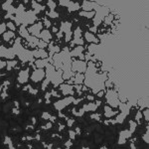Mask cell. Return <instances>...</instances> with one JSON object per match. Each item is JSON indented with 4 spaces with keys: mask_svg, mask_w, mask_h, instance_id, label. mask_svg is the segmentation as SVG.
<instances>
[{
    "mask_svg": "<svg viewBox=\"0 0 149 149\" xmlns=\"http://www.w3.org/2000/svg\"><path fill=\"white\" fill-rule=\"evenodd\" d=\"M105 98H107V105H109L110 107L116 109L119 107L120 105V102H119L118 98V95L115 92L114 90H111V88H109V90L105 92Z\"/></svg>",
    "mask_w": 149,
    "mask_h": 149,
    "instance_id": "obj_1",
    "label": "cell"
},
{
    "mask_svg": "<svg viewBox=\"0 0 149 149\" xmlns=\"http://www.w3.org/2000/svg\"><path fill=\"white\" fill-rule=\"evenodd\" d=\"M86 67L88 64L85 61L81 60H74L72 61V72H76L77 74H84L86 71Z\"/></svg>",
    "mask_w": 149,
    "mask_h": 149,
    "instance_id": "obj_2",
    "label": "cell"
},
{
    "mask_svg": "<svg viewBox=\"0 0 149 149\" xmlns=\"http://www.w3.org/2000/svg\"><path fill=\"white\" fill-rule=\"evenodd\" d=\"M74 97H65L62 100H59L58 102L54 103V107L58 111H61L64 109H66L67 107H69L71 103H74Z\"/></svg>",
    "mask_w": 149,
    "mask_h": 149,
    "instance_id": "obj_3",
    "label": "cell"
},
{
    "mask_svg": "<svg viewBox=\"0 0 149 149\" xmlns=\"http://www.w3.org/2000/svg\"><path fill=\"white\" fill-rule=\"evenodd\" d=\"M73 37L74 40L71 41V47H76V46H84L85 41L83 39V32H81V28H77L76 30L73 32Z\"/></svg>",
    "mask_w": 149,
    "mask_h": 149,
    "instance_id": "obj_4",
    "label": "cell"
},
{
    "mask_svg": "<svg viewBox=\"0 0 149 149\" xmlns=\"http://www.w3.org/2000/svg\"><path fill=\"white\" fill-rule=\"evenodd\" d=\"M46 78V72L44 69H35L30 74V80L33 83H40L43 81Z\"/></svg>",
    "mask_w": 149,
    "mask_h": 149,
    "instance_id": "obj_5",
    "label": "cell"
},
{
    "mask_svg": "<svg viewBox=\"0 0 149 149\" xmlns=\"http://www.w3.org/2000/svg\"><path fill=\"white\" fill-rule=\"evenodd\" d=\"M63 71L62 70H56L55 73L52 74V77L50 78V81H51V84L54 86H59L60 85L64 83V80H63Z\"/></svg>",
    "mask_w": 149,
    "mask_h": 149,
    "instance_id": "obj_6",
    "label": "cell"
},
{
    "mask_svg": "<svg viewBox=\"0 0 149 149\" xmlns=\"http://www.w3.org/2000/svg\"><path fill=\"white\" fill-rule=\"evenodd\" d=\"M15 54H14L13 49L11 48H7L3 45L0 46V58H4L7 60H13L15 58Z\"/></svg>",
    "mask_w": 149,
    "mask_h": 149,
    "instance_id": "obj_7",
    "label": "cell"
},
{
    "mask_svg": "<svg viewBox=\"0 0 149 149\" xmlns=\"http://www.w3.org/2000/svg\"><path fill=\"white\" fill-rule=\"evenodd\" d=\"M44 26H43V23L42 22H37V23H34L33 25H31L30 27L27 28L28 29V32L29 34L31 36H34V37H39L41 31L43 30Z\"/></svg>",
    "mask_w": 149,
    "mask_h": 149,
    "instance_id": "obj_8",
    "label": "cell"
},
{
    "mask_svg": "<svg viewBox=\"0 0 149 149\" xmlns=\"http://www.w3.org/2000/svg\"><path fill=\"white\" fill-rule=\"evenodd\" d=\"M84 51H85V47L84 46H76L72 49V51H70V55H71L72 58H78L79 60L84 61L85 60Z\"/></svg>",
    "mask_w": 149,
    "mask_h": 149,
    "instance_id": "obj_9",
    "label": "cell"
},
{
    "mask_svg": "<svg viewBox=\"0 0 149 149\" xmlns=\"http://www.w3.org/2000/svg\"><path fill=\"white\" fill-rule=\"evenodd\" d=\"M59 90L61 91L62 95H63L64 97H73L74 93H76L74 86L67 85V84H62V85H60Z\"/></svg>",
    "mask_w": 149,
    "mask_h": 149,
    "instance_id": "obj_10",
    "label": "cell"
},
{
    "mask_svg": "<svg viewBox=\"0 0 149 149\" xmlns=\"http://www.w3.org/2000/svg\"><path fill=\"white\" fill-rule=\"evenodd\" d=\"M29 78H30V69L27 68L21 70L17 76V81L19 85H24L28 81Z\"/></svg>",
    "mask_w": 149,
    "mask_h": 149,
    "instance_id": "obj_11",
    "label": "cell"
},
{
    "mask_svg": "<svg viewBox=\"0 0 149 149\" xmlns=\"http://www.w3.org/2000/svg\"><path fill=\"white\" fill-rule=\"evenodd\" d=\"M100 100H97L95 102H90L86 103V104L84 105V107H83V110L85 112H86V111H95V110L97 109V107H100Z\"/></svg>",
    "mask_w": 149,
    "mask_h": 149,
    "instance_id": "obj_12",
    "label": "cell"
},
{
    "mask_svg": "<svg viewBox=\"0 0 149 149\" xmlns=\"http://www.w3.org/2000/svg\"><path fill=\"white\" fill-rule=\"evenodd\" d=\"M103 115H104L107 118H111V117H114L116 116L117 113H118V110H114L112 107H110L109 105H104V107H103Z\"/></svg>",
    "mask_w": 149,
    "mask_h": 149,
    "instance_id": "obj_13",
    "label": "cell"
},
{
    "mask_svg": "<svg viewBox=\"0 0 149 149\" xmlns=\"http://www.w3.org/2000/svg\"><path fill=\"white\" fill-rule=\"evenodd\" d=\"M38 38H39L40 40L46 42L48 44V43L52 40L53 35H52V33L50 32V30H48V29H43V30L41 31V33H40V35H39V37H38Z\"/></svg>",
    "mask_w": 149,
    "mask_h": 149,
    "instance_id": "obj_14",
    "label": "cell"
},
{
    "mask_svg": "<svg viewBox=\"0 0 149 149\" xmlns=\"http://www.w3.org/2000/svg\"><path fill=\"white\" fill-rule=\"evenodd\" d=\"M32 55L34 57V59H47L49 56V53L44 49H37V50H33Z\"/></svg>",
    "mask_w": 149,
    "mask_h": 149,
    "instance_id": "obj_15",
    "label": "cell"
},
{
    "mask_svg": "<svg viewBox=\"0 0 149 149\" xmlns=\"http://www.w3.org/2000/svg\"><path fill=\"white\" fill-rule=\"evenodd\" d=\"M84 36H85V40L86 41V42L91 43V44L97 45L98 43H100V39L95 36V34H93V33H91L90 31L86 32L85 34H84Z\"/></svg>",
    "mask_w": 149,
    "mask_h": 149,
    "instance_id": "obj_16",
    "label": "cell"
},
{
    "mask_svg": "<svg viewBox=\"0 0 149 149\" xmlns=\"http://www.w3.org/2000/svg\"><path fill=\"white\" fill-rule=\"evenodd\" d=\"M49 64H52V60H50L49 58H47V59H38L35 61L36 69H45Z\"/></svg>",
    "mask_w": 149,
    "mask_h": 149,
    "instance_id": "obj_17",
    "label": "cell"
},
{
    "mask_svg": "<svg viewBox=\"0 0 149 149\" xmlns=\"http://www.w3.org/2000/svg\"><path fill=\"white\" fill-rule=\"evenodd\" d=\"M60 32H62L63 34L72 32V22H68V21L62 22L61 26H60Z\"/></svg>",
    "mask_w": 149,
    "mask_h": 149,
    "instance_id": "obj_18",
    "label": "cell"
},
{
    "mask_svg": "<svg viewBox=\"0 0 149 149\" xmlns=\"http://www.w3.org/2000/svg\"><path fill=\"white\" fill-rule=\"evenodd\" d=\"M95 6V4L91 1H84L83 3L81 4V8L83 9V11H93Z\"/></svg>",
    "mask_w": 149,
    "mask_h": 149,
    "instance_id": "obj_19",
    "label": "cell"
},
{
    "mask_svg": "<svg viewBox=\"0 0 149 149\" xmlns=\"http://www.w3.org/2000/svg\"><path fill=\"white\" fill-rule=\"evenodd\" d=\"M48 53H49V55H51V56H54L55 54H58V53L61 52V49H60V47L58 46V45H55L51 43V44H48Z\"/></svg>",
    "mask_w": 149,
    "mask_h": 149,
    "instance_id": "obj_20",
    "label": "cell"
},
{
    "mask_svg": "<svg viewBox=\"0 0 149 149\" xmlns=\"http://www.w3.org/2000/svg\"><path fill=\"white\" fill-rule=\"evenodd\" d=\"M85 81V74H76L73 77V83L74 85H81Z\"/></svg>",
    "mask_w": 149,
    "mask_h": 149,
    "instance_id": "obj_21",
    "label": "cell"
},
{
    "mask_svg": "<svg viewBox=\"0 0 149 149\" xmlns=\"http://www.w3.org/2000/svg\"><path fill=\"white\" fill-rule=\"evenodd\" d=\"M31 4H32L33 11H34L36 14H38V13H40V12H42V11H44V10H45V6L41 5L39 2H37V1H32V2H31Z\"/></svg>",
    "mask_w": 149,
    "mask_h": 149,
    "instance_id": "obj_22",
    "label": "cell"
},
{
    "mask_svg": "<svg viewBox=\"0 0 149 149\" xmlns=\"http://www.w3.org/2000/svg\"><path fill=\"white\" fill-rule=\"evenodd\" d=\"M81 8V4L80 2H73V1H70V4L68 6V10L69 12H74V11H78L80 10Z\"/></svg>",
    "mask_w": 149,
    "mask_h": 149,
    "instance_id": "obj_23",
    "label": "cell"
},
{
    "mask_svg": "<svg viewBox=\"0 0 149 149\" xmlns=\"http://www.w3.org/2000/svg\"><path fill=\"white\" fill-rule=\"evenodd\" d=\"M79 15H80L81 17H84V18L93 19L95 15V11H83L81 10V12H79Z\"/></svg>",
    "mask_w": 149,
    "mask_h": 149,
    "instance_id": "obj_24",
    "label": "cell"
},
{
    "mask_svg": "<svg viewBox=\"0 0 149 149\" xmlns=\"http://www.w3.org/2000/svg\"><path fill=\"white\" fill-rule=\"evenodd\" d=\"M19 34H20L21 37L24 38L25 40L30 36V34H29V32H28V29L23 25H21L20 28H19Z\"/></svg>",
    "mask_w": 149,
    "mask_h": 149,
    "instance_id": "obj_25",
    "label": "cell"
},
{
    "mask_svg": "<svg viewBox=\"0 0 149 149\" xmlns=\"http://www.w3.org/2000/svg\"><path fill=\"white\" fill-rule=\"evenodd\" d=\"M15 38V33L12 32V31H6L5 33L3 34V40L6 41V42H9L10 40L14 39Z\"/></svg>",
    "mask_w": 149,
    "mask_h": 149,
    "instance_id": "obj_26",
    "label": "cell"
},
{
    "mask_svg": "<svg viewBox=\"0 0 149 149\" xmlns=\"http://www.w3.org/2000/svg\"><path fill=\"white\" fill-rule=\"evenodd\" d=\"M17 63H18V62L15 61V60H10V61L6 62V70H7V71H11L14 67H16Z\"/></svg>",
    "mask_w": 149,
    "mask_h": 149,
    "instance_id": "obj_27",
    "label": "cell"
},
{
    "mask_svg": "<svg viewBox=\"0 0 149 149\" xmlns=\"http://www.w3.org/2000/svg\"><path fill=\"white\" fill-rule=\"evenodd\" d=\"M46 15L48 16V17H50V18H52V19H56V18H59V13H58L57 11H47L46 12Z\"/></svg>",
    "mask_w": 149,
    "mask_h": 149,
    "instance_id": "obj_28",
    "label": "cell"
},
{
    "mask_svg": "<svg viewBox=\"0 0 149 149\" xmlns=\"http://www.w3.org/2000/svg\"><path fill=\"white\" fill-rule=\"evenodd\" d=\"M112 21H113V15L110 14V13L107 16V17H104V19H103V22H104V24H107V25L111 24Z\"/></svg>",
    "mask_w": 149,
    "mask_h": 149,
    "instance_id": "obj_29",
    "label": "cell"
},
{
    "mask_svg": "<svg viewBox=\"0 0 149 149\" xmlns=\"http://www.w3.org/2000/svg\"><path fill=\"white\" fill-rule=\"evenodd\" d=\"M6 27L8 28L9 31H12V32H14V31L16 30V25L14 22H12V21H8V22L6 23Z\"/></svg>",
    "mask_w": 149,
    "mask_h": 149,
    "instance_id": "obj_30",
    "label": "cell"
},
{
    "mask_svg": "<svg viewBox=\"0 0 149 149\" xmlns=\"http://www.w3.org/2000/svg\"><path fill=\"white\" fill-rule=\"evenodd\" d=\"M47 5H48V7H49L50 11H54L55 9H56V7H57V3L55 1L49 0V1L47 2Z\"/></svg>",
    "mask_w": 149,
    "mask_h": 149,
    "instance_id": "obj_31",
    "label": "cell"
},
{
    "mask_svg": "<svg viewBox=\"0 0 149 149\" xmlns=\"http://www.w3.org/2000/svg\"><path fill=\"white\" fill-rule=\"evenodd\" d=\"M142 117H143L142 111H141V110H138L137 113L135 114V121H137L138 123H141V120H142Z\"/></svg>",
    "mask_w": 149,
    "mask_h": 149,
    "instance_id": "obj_32",
    "label": "cell"
},
{
    "mask_svg": "<svg viewBox=\"0 0 149 149\" xmlns=\"http://www.w3.org/2000/svg\"><path fill=\"white\" fill-rule=\"evenodd\" d=\"M6 23H0V34L3 35L6 32Z\"/></svg>",
    "mask_w": 149,
    "mask_h": 149,
    "instance_id": "obj_33",
    "label": "cell"
},
{
    "mask_svg": "<svg viewBox=\"0 0 149 149\" xmlns=\"http://www.w3.org/2000/svg\"><path fill=\"white\" fill-rule=\"evenodd\" d=\"M52 117V115L49 113V112H43L42 114V118L43 119H47V120H50V118Z\"/></svg>",
    "mask_w": 149,
    "mask_h": 149,
    "instance_id": "obj_34",
    "label": "cell"
},
{
    "mask_svg": "<svg viewBox=\"0 0 149 149\" xmlns=\"http://www.w3.org/2000/svg\"><path fill=\"white\" fill-rule=\"evenodd\" d=\"M43 26H46L47 28H50L52 26V24H51V21L50 20H48V19H44V21H43Z\"/></svg>",
    "mask_w": 149,
    "mask_h": 149,
    "instance_id": "obj_35",
    "label": "cell"
},
{
    "mask_svg": "<svg viewBox=\"0 0 149 149\" xmlns=\"http://www.w3.org/2000/svg\"><path fill=\"white\" fill-rule=\"evenodd\" d=\"M59 4L61 6H65V7H67V8H68L69 4H70V1H69V0H64V1H60Z\"/></svg>",
    "mask_w": 149,
    "mask_h": 149,
    "instance_id": "obj_36",
    "label": "cell"
},
{
    "mask_svg": "<svg viewBox=\"0 0 149 149\" xmlns=\"http://www.w3.org/2000/svg\"><path fill=\"white\" fill-rule=\"evenodd\" d=\"M148 112H149L148 109H145L142 111V115H144V118H145L146 121H148Z\"/></svg>",
    "mask_w": 149,
    "mask_h": 149,
    "instance_id": "obj_37",
    "label": "cell"
},
{
    "mask_svg": "<svg viewBox=\"0 0 149 149\" xmlns=\"http://www.w3.org/2000/svg\"><path fill=\"white\" fill-rule=\"evenodd\" d=\"M69 135H70V138L71 139H74L76 138V131H74V130H70L69 131Z\"/></svg>",
    "mask_w": 149,
    "mask_h": 149,
    "instance_id": "obj_38",
    "label": "cell"
},
{
    "mask_svg": "<svg viewBox=\"0 0 149 149\" xmlns=\"http://www.w3.org/2000/svg\"><path fill=\"white\" fill-rule=\"evenodd\" d=\"M142 139L144 140V142L145 143H148V129L146 130V132L144 133V135L142 136Z\"/></svg>",
    "mask_w": 149,
    "mask_h": 149,
    "instance_id": "obj_39",
    "label": "cell"
},
{
    "mask_svg": "<svg viewBox=\"0 0 149 149\" xmlns=\"http://www.w3.org/2000/svg\"><path fill=\"white\" fill-rule=\"evenodd\" d=\"M5 67H6V62L2 61V60L0 59V70H3Z\"/></svg>",
    "mask_w": 149,
    "mask_h": 149,
    "instance_id": "obj_40",
    "label": "cell"
},
{
    "mask_svg": "<svg viewBox=\"0 0 149 149\" xmlns=\"http://www.w3.org/2000/svg\"><path fill=\"white\" fill-rule=\"evenodd\" d=\"M92 118H93V119H97V120H100V114H93L92 115Z\"/></svg>",
    "mask_w": 149,
    "mask_h": 149,
    "instance_id": "obj_41",
    "label": "cell"
},
{
    "mask_svg": "<svg viewBox=\"0 0 149 149\" xmlns=\"http://www.w3.org/2000/svg\"><path fill=\"white\" fill-rule=\"evenodd\" d=\"M72 145H73V143H72V141H71V140H69L68 142L65 143V146H66V147H67V149H69L70 147H71Z\"/></svg>",
    "mask_w": 149,
    "mask_h": 149,
    "instance_id": "obj_42",
    "label": "cell"
},
{
    "mask_svg": "<svg viewBox=\"0 0 149 149\" xmlns=\"http://www.w3.org/2000/svg\"><path fill=\"white\" fill-rule=\"evenodd\" d=\"M74 123V119H69V120H68V126H73Z\"/></svg>",
    "mask_w": 149,
    "mask_h": 149,
    "instance_id": "obj_43",
    "label": "cell"
},
{
    "mask_svg": "<svg viewBox=\"0 0 149 149\" xmlns=\"http://www.w3.org/2000/svg\"><path fill=\"white\" fill-rule=\"evenodd\" d=\"M65 128V125H63V124H60V127H59V131H62L63 129Z\"/></svg>",
    "mask_w": 149,
    "mask_h": 149,
    "instance_id": "obj_44",
    "label": "cell"
},
{
    "mask_svg": "<svg viewBox=\"0 0 149 149\" xmlns=\"http://www.w3.org/2000/svg\"><path fill=\"white\" fill-rule=\"evenodd\" d=\"M9 149H15L13 147V146H12V143L11 144H9Z\"/></svg>",
    "mask_w": 149,
    "mask_h": 149,
    "instance_id": "obj_45",
    "label": "cell"
},
{
    "mask_svg": "<svg viewBox=\"0 0 149 149\" xmlns=\"http://www.w3.org/2000/svg\"><path fill=\"white\" fill-rule=\"evenodd\" d=\"M83 149H88V147H85V148H83Z\"/></svg>",
    "mask_w": 149,
    "mask_h": 149,
    "instance_id": "obj_46",
    "label": "cell"
},
{
    "mask_svg": "<svg viewBox=\"0 0 149 149\" xmlns=\"http://www.w3.org/2000/svg\"><path fill=\"white\" fill-rule=\"evenodd\" d=\"M0 77H1V73H0Z\"/></svg>",
    "mask_w": 149,
    "mask_h": 149,
    "instance_id": "obj_47",
    "label": "cell"
},
{
    "mask_svg": "<svg viewBox=\"0 0 149 149\" xmlns=\"http://www.w3.org/2000/svg\"><path fill=\"white\" fill-rule=\"evenodd\" d=\"M58 149H60V148H58Z\"/></svg>",
    "mask_w": 149,
    "mask_h": 149,
    "instance_id": "obj_48",
    "label": "cell"
}]
</instances>
